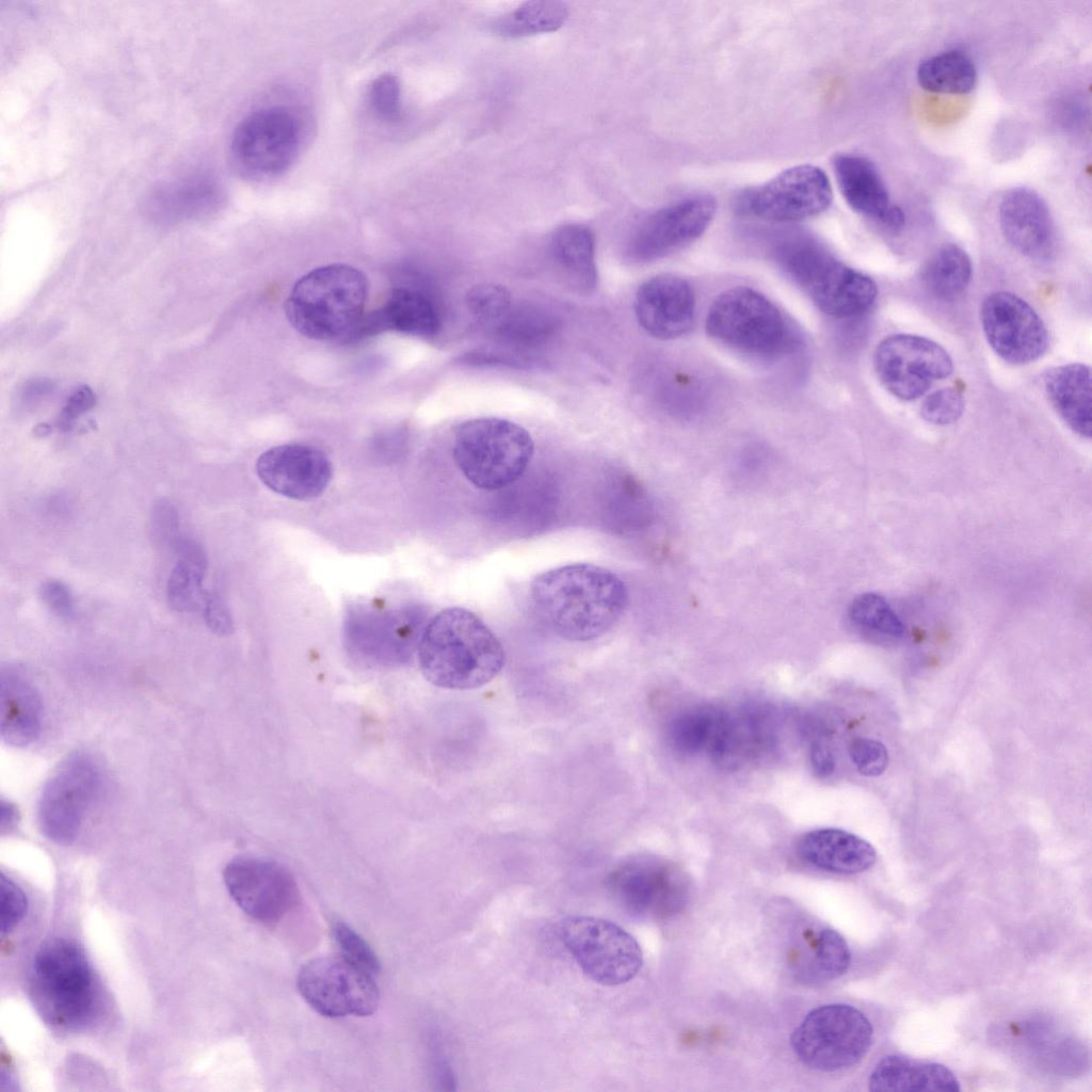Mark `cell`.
I'll return each mask as SVG.
<instances>
[{"mask_svg":"<svg viewBox=\"0 0 1092 1092\" xmlns=\"http://www.w3.org/2000/svg\"><path fill=\"white\" fill-rule=\"evenodd\" d=\"M530 598L537 616L559 637L574 642L598 639L611 630L628 604L624 581L592 563H573L536 575Z\"/></svg>","mask_w":1092,"mask_h":1092,"instance_id":"6da1fadb","label":"cell"},{"mask_svg":"<svg viewBox=\"0 0 1092 1092\" xmlns=\"http://www.w3.org/2000/svg\"><path fill=\"white\" fill-rule=\"evenodd\" d=\"M424 677L453 690L480 688L492 681L505 662L503 646L472 611L446 608L425 625L418 645Z\"/></svg>","mask_w":1092,"mask_h":1092,"instance_id":"7a4b0ae2","label":"cell"},{"mask_svg":"<svg viewBox=\"0 0 1092 1092\" xmlns=\"http://www.w3.org/2000/svg\"><path fill=\"white\" fill-rule=\"evenodd\" d=\"M366 275L358 269L333 263L316 268L293 286L286 315L302 335L324 341L352 339L365 317Z\"/></svg>","mask_w":1092,"mask_h":1092,"instance_id":"3957f363","label":"cell"},{"mask_svg":"<svg viewBox=\"0 0 1092 1092\" xmlns=\"http://www.w3.org/2000/svg\"><path fill=\"white\" fill-rule=\"evenodd\" d=\"M781 269L824 314L836 318L858 316L878 295L876 283L803 234H789L774 247Z\"/></svg>","mask_w":1092,"mask_h":1092,"instance_id":"277c9868","label":"cell"},{"mask_svg":"<svg viewBox=\"0 0 1092 1092\" xmlns=\"http://www.w3.org/2000/svg\"><path fill=\"white\" fill-rule=\"evenodd\" d=\"M455 465L473 486L498 491L518 481L534 454L530 433L518 423L481 417L464 421L453 436Z\"/></svg>","mask_w":1092,"mask_h":1092,"instance_id":"5b68a950","label":"cell"},{"mask_svg":"<svg viewBox=\"0 0 1092 1092\" xmlns=\"http://www.w3.org/2000/svg\"><path fill=\"white\" fill-rule=\"evenodd\" d=\"M31 981L36 1006L53 1026L77 1029L92 1017L96 999L93 970L75 943L57 938L39 948Z\"/></svg>","mask_w":1092,"mask_h":1092,"instance_id":"8992f818","label":"cell"},{"mask_svg":"<svg viewBox=\"0 0 1092 1092\" xmlns=\"http://www.w3.org/2000/svg\"><path fill=\"white\" fill-rule=\"evenodd\" d=\"M707 334L738 351L759 357L781 356L796 347L787 318L764 294L735 287L719 294L708 309Z\"/></svg>","mask_w":1092,"mask_h":1092,"instance_id":"52a82bcc","label":"cell"},{"mask_svg":"<svg viewBox=\"0 0 1092 1092\" xmlns=\"http://www.w3.org/2000/svg\"><path fill=\"white\" fill-rule=\"evenodd\" d=\"M873 1028L867 1016L846 1003L809 1011L793 1030L790 1044L808 1069L835 1072L858 1063L869 1051Z\"/></svg>","mask_w":1092,"mask_h":1092,"instance_id":"ba28073f","label":"cell"},{"mask_svg":"<svg viewBox=\"0 0 1092 1092\" xmlns=\"http://www.w3.org/2000/svg\"><path fill=\"white\" fill-rule=\"evenodd\" d=\"M606 885L614 901L630 916L660 921L684 910L690 882L675 863L651 854L622 860L608 873Z\"/></svg>","mask_w":1092,"mask_h":1092,"instance_id":"9c48e42d","label":"cell"},{"mask_svg":"<svg viewBox=\"0 0 1092 1092\" xmlns=\"http://www.w3.org/2000/svg\"><path fill=\"white\" fill-rule=\"evenodd\" d=\"M560 935L583 974L596 983H626L642 967L643 954L637 940L610 920L568 916L561 924Z\"/></svg>","mask_w":1092,"mask_h":1092,"instance_id":"30bf717a","label":"cell"},{"mask_svg":"<svg viewBox=\"0 0 1092 1092\" xmlns=\"http://www.w3.org/2000/svg\"><path fill=\"white\" fill-rule=\"evenodd\" d=\"M87 753L67 756L47 780L37 805V821L46 838L69 845L79 835L85 817L99 796L102 773Z\"/></svg>","mask_w":1092,"mask_h":1092,"instance_id":"8fae6325","label":"cell"},{"mask_svg":"<svg viewBox=\"0 0 1092 1092\" xmlns=\"http://www.w3.org/2000/svg\"><path fill=\"white\" fill-rule=\"evenodd\" d=\"M301 142L295 117L282 107H266L247 114L235 128L230 159L243 176L275 177L293 163Z\"/></svg>","mask_w":1092,"mask_h":1092,"instance_id":"7c38bea8","label":"cell"},{"mask_svg":"<svg viewBox=\"0 0 1092 1092\" xmlns=\"http://www.w3.org/2000/svg\"><path fill=\"white\" fill-rule=\"evenodd\" d=\"M831 203L832 188L826 174L818 166L802 164L741 191L734 206L742 215L788 223L814 218Z\"/></svg>","mask_w":1092,"mask_h":1092,"instance_id":"4fadbf2b","label":"cell"},{"mask_svg":"<svg viewBox=\"0 0 1092 1092\" xmlns=\"http://www.w3.org/2000/svg\"><path fill=\"white\" fill-rule=\"evenodd\" d=\"M298 989L305 1001L326 1017L368 1016L380 1000L374 977L341 956L305 963L298 974Z\"/></svg>","mask_w":1092,"mask_h":1092,"instance_id":"5bb4252c","label":"cell"},{"mask_svg":"<svg viewBox=\"0 0 1092 1092\" xmlns=\"http://www.w3.org/2000/svg\"><path fill=\"white\" fill-rule=\"evenodd\" d=\"M873 366L881 384L904 401L919 398L953 370L952 359L941 344L911 334L884 338L876 348Z\"/></svg>","mask_w":1092,"mask_h":1092,"instance_id":"9a60e30c","label":"cell"},{"mask_svg":"<svg viewBox=\"0 0 1092 1092\" xmlns=\"http://www.w3.org/2000/svg\"><path fill=\"white\" fill-rule=\"evenodd\" d=\"M424 619L415 611H353L346 622L349 653L370 667H398L418 649Z\"/></svg>","mask_w":1092,"mask_h":1092,"instance_id":"2e32d148","label":"cell"},{"mask_svg":"<svg viewBox=\"0 0 1092 1092\" xmlns=\"http://www.w3.org/2000/svg\"><path fill=\"white\" fill-rule=\"evenodd\" d=\"M223 877L236 904L260 922L279 921L299 901L292 873L268 858L238 856L226 865Z\"/></svg>","mask_w":1092,"mask_h":1092,"instance_id":"e0dca14e","label":"cell"},{"mask_svg":"<svg viewBox=\"0 0 1092 1092\" xmlns=\"http://www.w3.org/2000/svg\"><path fill=\"white\" fill-rule=\"evenodd\" d=\"M980 318L985 338L1003 360L1025 365L1048 347L1047 328L1038 312L1018 295L997 291L982 302Z\"/></svg>","mask_w":1092,"mask_h":1092,"instance_id":"ac0fdd59","label":"cell"},{"mask_svg":"<svg viewBox=\"0 0 1092 1092\" xmlns=\"http://www.w3.org/2000/svg\"><path fill=\"white\" fill-rule=\"evenodd\" d=\"M717 212L714 198L696 194L670 204L648 215L632 234L628 257L635 262L662 258L701 237Z\"/></svg>","mask_w":1092,"mask_h":1092,"instance_id":"d6986e66","label":"cell"},{"mask_svg":"<svg viewBox=\"0 0 1092 1092\" xmlns=\"http://www.w3.org/2000/svg\"><path fill=\"white\" fill-rule=\"evenodd\" d=\"M259 480L271 491L295 500L319 497L332 479L325 453L303 444H284L264 451L257 460Z\"/></svg>","mask_w":1092,"mask_h":1092,"instance_id":"ffe728a7","label":"cell"},{"mask_svg":"<svg viewBox=\"0 0 1092 1092\" xmlns=\"http://www.w3.org/2000/svg\"><path fill=\"white\" fill-rule=\"evenodd\" d=\"M633 309L641 327L658 339L687 334L695 319V295L690 284L673 274H659L638 288Z\"/></svg>","mask_w":1092,"mask_h":1092,"instance_id":"44dd1931","label":"cell"},{"mask_svg":"<svg viewBox=\"0 0 1092 1092\" xmlns=\"http://www.w3.org/2000/svg\"><path fill=\"white\" fill-rule=\"evenodd\" d=\"M999 224L1006 240L1023 255L1048 258L1055 248V227L1049 209L1033 190L1017 187L1005 193Z\"/></svg>","mask_w":1092,"mask_h":1092,"instance_id":"7402d4cb","label":"cell"},{"mask_svg":"<svg viewBox=\"0 0 1092 1092\" xmlns=\"http://www.w3.org/2000/svg\"><path fill=\"white\" fill-rule=\"evenodd\" d=\"M833 167L839 190L855 212L892 230L903 226L904 213L892 204L888 191L870 160L854 154H839L833 159Z\"/></svg>","mask_w":1092,"mask_h":1092,"instance_id":"603a6c76","label":"cell"},{"mask_svg":"<svg viewBox=\"0 0 1092 1092\" xmlns=\"http://www.w3.org/2000/svg\"><path fill=\"white\" fill-rule=\"evenodd\" d=\"M43 720L41 694L15 665L1 671V737L13 746H26L39 736Z\"/></svg>","mask_w":1092,"mask_h":1092,"instance_id":"cb8c5ba5","label":"cell"},{"mask_svg":"<svg viewBox=\"0 0 1092 1092\" xmlns=\"http://www.w3.org/2000/svg\"><path fill=\"white\" fill-rule=\"evenodd\" d=\"M439 325L437 309L427 294L400 287L382 307L364 317L352 339L384 331L429 338L437 334Z\"/></svg>","mask_w":1092,"mask_h":1092,"instance_id":"d4e9b609","label":"cell"},{"mask_svg":"<svg viewBox=\"0 0 1092 1092\" xmlns=\"http://www.w3.org/2000/svg\"><path fill=\"white\" fill-rule=\"evenodd\" d=\"M797 850L808 864L835 873H860L877 860L867 840L839 829L810 831L800 838Z\"/></svg>","mask_w":1092,"mask_h":1092,"instance_id":"484cf974","label":"cell"},{"mask_svg":"<svg viewBox=\"0 0 1092 1092\" xmlns=\"http://www.w3.org/2000/svg\"><path fill=\"white\" fill-rule=\"evenodd\" d=\"M868 1088L876 1092L961 1090L959 1079L946 1065L902 1055L882 1058L869 1075Z\"/></svg>","mask_w":1092,"mask_h":1092,"instance_id":"4316f807","label":"cell"},{"mask_svg":"<svg viewBox=\"0 0 1092 1092\" xmlns=\"http://www.w3.org/2000/svg\"><path fill=\"white\" fill-rule=\"evenodd\" d=\"M1044 387L1050 405L1067 427L1079 436L1090 438V368L1078 363L1056 367L1047 372Z\"/></svg>","mask_w":1092,"mask_h":1092,"instance_id":"83f0119b","label":"cell"},{"mask_svg":"<svg viewBox=\"0 0 1092 1092\" xmlns=\"http://www.w3.org/2000/svg\"><path fill=\"white\" fill-rule=\"evenodd\" d=\"M220 184L207 175H194L165 182L146 197L150 214L162 219H179L206 214L223 200Z\"/></svg>","mask_w":1092,"mask_h":1092,"instance_id":"f1b7e54d","label":"cell"},{"mask_svg":"<svg viewBox=\"0 0 1092 1092\" xmlns=\"http://www.w3.org/2000/svg\"><path fill=\"white\" fill-rule=\"evenodd\" d=\"M549 253L565 279L581 292H591L597 285L595 238L582 224L558 227L549 240Z\"/></svg>","mask_w":1092,"mask_h":1092,"instance_id":"f546056e","label":"cell"},{"mask_svg":"<svg viewBox=\"0 0 1092 1092\" xmlns=\"http://www.w3.org/2000/svg\"><path fill=\"white\" fill-rule=\"evenodd\" d=\"M919 85L931 93L966 94L977 82V70L971 59L960 50L935 54L919 64Z\"/></svg>","mask_w":1092,"mask_h":1092,"instance_id":"4dcf8cb0","label":"cell"},{"mask_svg":"<svg viewBox=\"0 0 1092 1092\" xmlns=\"http://www.w3.org/2000/svg\"><path fill=\"white\" fill-rule=\"evenodd\" d=\"M971 278V261L956 244L940 247L927 262L922 279L928 291L943 301L961 296Z\"/></svg>","mask_w":1092,"mask_h":1092,"instance_id":"1f68e13d","label":"cell"},{"mask_svg":"<svg viewBox=\"0 0 1092 1092\" xmlns=\"http://www.w3.org/2000/svg\"><path fill=\"white\" fill-rule=\"evenodd\" d=\"M852 628L862 637L877 643H893L902 638L904 627L887 603L876 593L856 596L848 608Z\"/></svg>","mask_w":1092,"mask_h":1092,"instance_id":"d6a6232c","label":"cell"},{"mask_svg":"<svg viewBox=\"0 0 1092 1092\" xmlns=\"http://www.w3.org/2000/svg\"><path fill=\"white\" fill-rule=\"evenodd\" d=\"M568 9L559 1H529L502 15L489 25L491 30L504 37H523L556 31L564 25Z\"/></svg>","mask_w":1092,"mask_h":1092,"instance_id":"836d02e7","label":"cell"},{"mask_svg":"<svg viewBox=\"0 0 1092 1092\" xmlns=\"http://www.w3.org/2000/svg\"><path fill=\"white\" fill-rule=\"evenodd\" d=\"M493 328L502 343L524 349L547 342L555 335L558 322L551 314L539 307L512 306Z\"/></svg>","mask_w":1092,"mask_h":1092,"instance_id":"e575fe53","label":"cell"},{"mask_svg":"<svg viewBox=\"0 0 1092 1092\" xmlns=\"http://www.w3.org/2000/svg\"><path fill=\"white\" fill-rule=\"evenodd\" d=\"M207 561L179 558L171 572L166 585V595L172 608L180 612H192L203 609L207 593L203 589V578Z\"/></svg>","mask_w":1092,"mask_h":1092,"instance_id":"d590c367","label":"cell"},{"mask_svg":"<svg viewBox=\"0 0 1092 1092\" xmlns=\"http://www.w3.org/2000/svg\"><path fill=\"white\" fill-rule=\"evenodd\" d=\"M809 973L815 980H833L848 970L851 951L846 940L835 930L823 928L809 942Z\"/></svg>","mask_w":1092,"mask_h":1092,"instance_id":"8d00e7d4","label":"cell"},{"mask_svg":"<svg viewBox=\"0 0 1092 1092\" xmlns=\"http://www.w3.org/2000/svg\"><path fill=\"white\" fill-rule=\"evenodd\" d=\"M720 724L721 720L711 711L695 710L681 713L670 724V741L679 752L695 753L707 744L710 748Z\"/></svg>","mask_w":1092,"mask_h":1092,"instance_id":"74e56055","label":"cell"},{"mask_svg":"<svg viewBox=\"0 0 1092 1092\" xmlns=\"http://www.w3.org/2000/svg\"><path fill=\"white\" fill-rule=\"evenodd\" d=\"M466 306L471 316L492 327L496 325L513 306L509 290L498 284H480L470 288L466 294Z\"/></svg>","mask_w":1092,"mask_h":1092,"instance_id":"f35d334b","label":"cell"},{"mask_svg":"<svg viewBox=\"0 0 1092 1092\" xmlns=\"http://www.w3.org/2000/svg\"><path fill=\"white\" fill-rule=\"evenodd\" d=\"M332 933L340 956L357 968L372 975L380 971V962L369 944L350 926L336 921Z\"/></svg>","mask_w":1092,"mask_h":1092,"instance_id":"ab89813d","label":"cell"},{"mask_svg":"<svg viewBox=\"0 0 1092 1092\" xmlns=\"http://www.w3.org/2000/svg\"><path fill=\"white\" fill-rule=\"evenodd\" d=\"M964 411V398L960 390L945 387L929 395L922 402L920 414L933 424H949L957 421Z\"/></svg>","mask_w":1092,"mask_h":1092,"instance_id":"60d3db41","label":"cell"},{"mask_svg":"<svg viewBox=\"0 0 1092 1092\" xmlns=\"http://www.w3.org/2000/svg\"><path fill=\"white\" fill-rule=\"evenodd\" d=\"M369 101L373 111L384 121L395 122L401 114V92L396 76H378L369 87Z\"/></svg>","mask_w":1092,"mask_h":1092,"instance_id":"b9f144b4","label":"cell"},{"mask_svg":"<svg viewBox=\"0 0 1092 1092\" xmlns=\"http://www.w3.org/2000/svg\"><path fill=\"white\" fill-rule=\"evenodd\" d=\"M849 753L857 771L866 776L882 774L888 765L886 748L871 738H855L850 743Z\"/></svg>","mask_w":1092,"mask_h":1092,"instance_id":"7bdbcfd3","label":"cell"},{"mask_svg":"<svg viewBox=\"0 0 1092 1092\" xmlns=\"http://www.w3.org/2000/svg\"><path fill=\"white\" fill-rule=\"evenodd\" d=\"M27 897L22 889L3 872L0 876V921L3 934L13 931L27 912Z\"/></svg>","mask_w":1092,"mask_h":1092,"instance_id":"ee69618b","label":"cell"},{"mask_svg":"<svg viewBox=\"0 0 1092 1092\" xmlns=\"http://www.w3.org/2000/svg\"><path fill=\"white\" fill-rule=\"evenodd\" d=\"M460 362L468 366H508L512 368H526L535 363L534 359L525 356V354L493 350H478L466 353L460 357Z\"/></svg>","mask_w":1092,"mask_h":1092,"instance_id":"f6af8a7d","label":"cell"},{"mask_svg":"<svg viewBox=\"0 0 1092 1092\" xmlns=\"http://www.w3.org/2000/svg\"><path fill=\"white\" fill-rule=\"evenodd\" d=\"M43 603L55 614L68 616L74 610V599L69 588L59 580L44 581L39 588Z\"/></svg>","mask_w":1092,"mask_h":1092,"instance_id":"bcb514c9","label":"cell"},{"mask_svg":"<svg viewBox=\"0 0 1092 1092\" xmlns=\"http://www.w3.org/2000/svg\"><path fill=\"white\" fill-rule=\"evenodd\" d=\"M202 611L205 622L212 632L220 636L231 632L232 620L230 613L219 596L207 594Z\"/></svg>","mask_w":1092,"mask_h":1092,"instance_id":"7dc6e473","label":"cell"},{"mask_svg":"<svg viewBox=\"0 0 1092 1092\" xmlns=\"http://www.w3.org/2000/svg\"><path fill=\"white\" fill-rule=\"evenodd\" d=\"M809 759L814 772L820 777L830 776L835 770V756L826 741L816 740L813 742Z\"/></svg>","mask_w":1092,"mask_h":1092,"instance_id":"c3c4849f","label":"cell"},{"mask_svg":"<svg viewBox=\"0 0 1092 1092\" xmlns=\"http://www.w3.org/2000/svg\"><path fill=\"white\" fill-rule=\"evenodd\" d=\"M1 814H2V818H1V828H2V830H4V828H11L12 825L15 824V821L17 819V812H16V808L14 807V805H12V804H10L7 802L2 801Z\"/></svg>","mask_w":1092,"mask_h":1092,"instance_id":"681fc988","label":"cell"}]
</instances>
